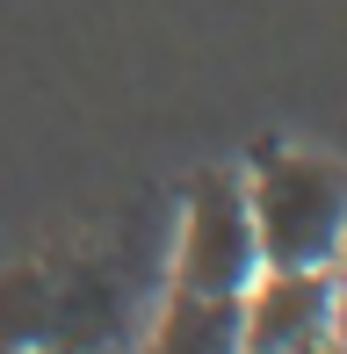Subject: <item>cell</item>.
Instances as JSON below:
<instances>
[{
  "label": "cell",
  "instance_id": "277c9868",
  "mask_svg": "<svg viewBox=\"0 0 347 354\" xmlns=\"http://www.w3.org/2000/svg\"><path fill=\"white\" fill-rule=\"evenodd\" d=\"M160 347H239V297H196L174 289Z\"/></svg>",
  "mask_w": 347,
  "mask_h": 354
},
{
  "label": "cell",
  "instance_id": "6da1fadb",
  "mask_svg": "<svg viewBox=\"0 0 347 354\" xmlns=\"http://www.w3.org/2000/svg\"><path fill=\"white\" fill-rule=\"evenodd\" d=\"M261 268H333L347 246V174L311 152H275L246 181Z\"/></svg>",
  "mask_w": 347,
  "mask_h": 354
},
{
  "label": "cell",
  "instance_id": "5b68a950",
  "mask_svg": "<svg viewBox=\"0 0 347 354\" xmlns=\"http://www.w3.org/2000/svg\"><path fill=\"white\" fill-rule=\"evenodd\" d=\"M340 282H347V246H340Z\"/></svg>",
  "mask_w": 347,
  "mask_h": 354
},
{
  "label": "cell",
  "instance_id": "7a4b0ae2",
  "mask_svg": "<svg viewBox=\"0 0 347 354\" xmlns=\"http://www.w3.org/2000/svg\"><path fill=\"white\" fill-rule=\"evenodd\" d=\"M254 275H261V239H254L246 181L239 174H196L174 289H196V297H246Z\"/></svg>",
  "mask_w": 347,
  "mask_h": 354
},
{
  "label": "cell",
  "instance_id": "3957f363",
  "mask_svg": "<svg viewBox=\"0 0 347 354\" xmlns=\"http://www.w3.org/2000/svg\"><path fill=\"white\" fill-rule=\"evenodd\" d=\"M326 318H333V268H261L239 297V347H319L333 333Z\"/></svg>",
  "mask_w": 347,
  "mask_h": 354
}]
</instances>
